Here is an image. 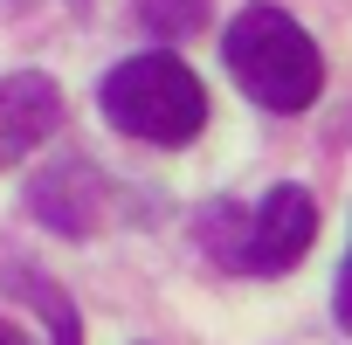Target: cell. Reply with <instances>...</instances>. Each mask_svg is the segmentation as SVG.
Wrapping results in <instances>:
<instances>
[{"label":"cell","mask_w":352,"mask_h":345,"mask_svg":"<svg viewBox=\"0 0 352 345\" xmlns=\"http://www.w3.org/2000/svg\"><path fill=\"white\" fill-rule=\"evenodd\" d=\"M221 56H228V76H235L263 111L297 118V111H311L318 90H324V56H318L311 28L290 21L283 8H242V14L228 21Z\"/></svg>","instance_id":"obj_1"},{"label":"cell","mask_w":352,"mask_h":345,"mask_svg":"<svg viewBox=\"0 0 352 345\" xmlns=\"http://www.w3.org/2000/svg\"><path fill=\"white\" fill-rule=\"evenodd\" d=\"M97 111H104V124L124 131V138L187 145V138H201V124H208V90H201V76L173 56V49H145V56H124V63L104 76Z\"/></svg>","instance_id":"obj_2"},{"label":"cell","mask_w":352,"mask_h":345,"mask_svg":"<svg viewBox=\"0 0 352 345\" xmlns=\"http://www.w3.org/2000/svg\"><path fill=\"white\" fill-rule=\"evenodd\" d=\"M201 235H208V249L221 256V269L283 276V269L311 249V235H318V201H311L304 187H270L249 221L235 214V201H214V214L201 221Z\"/></svg>","instance_id":"obj_3"},{"label":"cell","mask_w":352,"mask_h":345,"mask_svg":"<svg viewBox=\"0 0 352 345\" xmlns=\"http://www.w3.org/2000/svg\"><path fill=\"white\" fill-rule=\"evenodd\" d=\"M28 201H35L42 228H56V235H97L111 221V201L118 194H111V180H104L90 159H63V166L35 172Z\"/></svg>","instance_id":"obj_4"},{"label":"cell","mask_w":352,"mask_h":345,"mask_svg":"<svg viewBox=\"0 0 352 345\" xmlns=\"http://www.w3.org/2000/svg\"><path fill=\"white\" fill-rule=\"evenodd\" d=\"M56 124H63V90H56V76H42V69L0 76V172L21 166Z\"/></svg>","instance_id":"obj_5"},{"label":"cell","mask_w":352,"mask_h":345,"mask_svg":"<svg viewBox=\"0 0 352 345\" xmlns=\"http://www.w3.org/2000/svg\"><path fill=\"white\" fill-rule=\"evenodd\" d=\"M138 21L152 42H180L208 21V0H138Z\"/></svg>","instance_id":"obj_6"},{"label":"cell","mask_w":352,"mask_h":345,"mask_svg":"<svg viewBox=\"0 0 352 345\" xmlns=\"http://www.w3.org/2000/svg\"><path fill=\"white\" fill-rule=\"evenodd\" d=\"M14 290L35 297V311L49 318V338H56V345H83V331H76V304H69L56 283H42V276H14Z\"/></svg>","instance_id":"obj_7"},{"label":"cell","mask_w":352,"mask_h":345,"mask_svg":"<svg viewBox=\"0 0 352 345\" xmlns=\"http://www.w3.org/2000/svg\"><path fill=\"white\" fill-rule=\"evenodd\" d=\"M0 345H28V338H21V331H14L8 318H0Z\"/></svg>","instance_id":"obj_8"}]
</instances>
